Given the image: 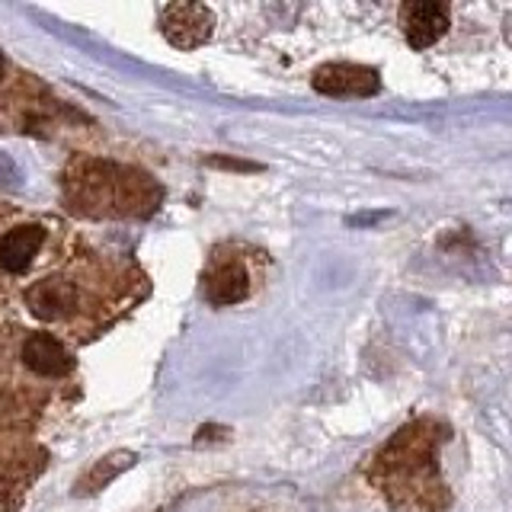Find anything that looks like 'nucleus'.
Wrapping results in <instances>:
<instances>
[{
    "mask_svg": "<svg viewBox=\"0 0 512 512\" xmlns=\"http://www.w3.org/2000/svg\"><path fill=\"white\" fill-rule=\"evenodd\" d=\"M448 439V426L423 416L378 448L368 464V480L397 512H445L452 493L439 471L436 448Z\"/></svg>",
    "mask_w": 512,
    "mask_h": 512,
    "instance_id": "nucleus-1",
    "label": "nucleus"
},
{
    "mask_svg": "<svg viewBox=\"0 0 512 512\" xmlns=\"http://www.w3.org/2000/svg\"><path fill=\"white\" fill-rule=\"evenodd\" d=\"M80 212L90 215H148L160 202V189L151 176L119 164H84L77 180H68ZM74 205V208H77Z\"/></svg>",
    "mask_w": 512,
    "mask_h": 512,
    "instance_id": "nucleus-2",
    "label": "nucleus"
},
{
    "mask_svg": "<svg viewBox=\"0 0 512 512\" xmlns=\"http://www.w3.org/2000/svg\"><path fill=\"white\" fill-rule=\"evenodd\" d=\"M212 29H215V16L205 4H170L160 13V32L167 36L170 45L183 48H199L212 39Z\"/></svg>",
    "mask_w": 512,
    "mask_h": 512,
    "instance_id": "nucleus-3",
    "label": "nucleus"
},
{
    "mask_svg": "<svg viewBox=\"0 0 512 512\" xmlns=\"http://www.w3.org/2000/svg\"><path fill=\"white\" fill-rule=\"evenodd\" d=\"M311 87L324 96H375L381 90V77L365 64L330 61L311 74Z\"/></svg>",
    "mask_w": 512,
    "mask_h": 512,
    "instance_id": "nucleus-4",
    "label": "nucleus"
},
{
    "mask_svg": "<svg viewBox=\"0 0 512 512\" xmlns=\"http://www.w3.org/2000/svg\"><path fill=\"white\" fill-rule=\"evenodd\" d=\"M400 29L410 48L426 52L448 32V7L439 0H410L400 7Z\"/></svg>",
    "mask_w": 512,
    "mask_h": 512,
    "instance_id": "nucleus-5",
    "label": "nucleus"
},
{
    "mask_svg": "<svg viewBox=\"0 0 512 512\" xmlns=\"http://www.w3.org/2000/svg\"><path fill=\"white\" fill-rule=\"evenodd\" d=\"M45 244V228L42 224H20V228L7 231L0 237V269L10 276H20L32 266Z\"/></svg>",
    "mask_w": 512,
    "mask_h": 512,
    "instance_id": "nucleus-6",
    "label": "nucleus"
},
{
    "mask_svg": "<svg viewBox=\"0 0 512 512\" xmlns=\"http://www.w3.org/2000/svg\"><path fill=\"white\" fill-rule=\"evenodd\" d=\"M23 362L36 375H45V378H61L74 368L68 349H64L52 333H32L23 343Z\"/></svg>",
    "mask_w": 512,
    "mask_h": 512,
    "instance_id": "nucleus-7",
    "label": "nucleus"
},
{
    "mask_svg": "<svg viewBox=\"0 0 512 512\" xmlns=\"http://www.w3.org/2000/svg\"><path fill=\"white\" fill-rule=\"evenodd\" d=\"M250 295V276L237 260H224L205 276V298L212 304H237Z\"/></svg>",
    "mask_w": 512,
    "mask_h": 512,
    "instance_id": "nucleus-8",
    "label": "nucleus"
},
{
    "mask_svg": "<svg viewBox=\"0 0 512 512\" xmlns=\"http://www.w3.org/2000/svg\"><path fill=\"white\" fill-rule=\"evenodd\" d=\"M29 304H32V311H36L39 317L55 320V317H64L68 311L77 308V292H74V285H68V282L48 279V282H39L36 288H32Z\"/></svg>",
    "mask_w": 512,
    "mask_h": 512,
    "instance_id": "nucleus-9",
    "label": "nucleus"
},
{
    "mask_svg": "<svg viewBox=\"0 0 512 512\" xmlns=\"http://www.w3.org/2000/svg\"><path fill=\"white\" fill-rule=\"evenodd\" d=\"M138 458L132 452H112L106 458H100L93 464V468L84 474V480H80V493H96V490H103L109 480H116L122 471L132 468Z\"/></svg>",
    "mask_w": 512,
    "mask_h": 512,
    "instance_id": "nucleus-10",
    "label": "nucleus"
},
{
    "mask_svg": "<svg viewBox=\"0 0 512 512\" xmlns=\"http://www.w3.org/2000/svg\"><path fill=\"white\" fill-rule=\"evenodd\" d=\"M208 167H224V170H240V173L260 170V164H250V160H234V157H208Z\"/></svg>",
    "mask_w": 512,
    "mask_h": 512,
    "instance_id": "nucleus-11",
    "label": "nucleus"
},
{
    "mask_svg": "<svg viewBox=\"0 0 512 512\" xmlns=\"http://www.w3.org/2000/svg\"><path fill=\"white\" fill-rule=\"evenodd\" d=\"M391 212H368V215H352L349 218V224L352 228H372V224H378V221H384Z\"/></svg>",
    "mask_w": 512,
    "mask_h": 512,
    "instance_id": "nucleus-12",
    "label": "nucleus"
},
{
    "mask_svg": "<svg viewBox=\"0 0 512 512\" xmlns=\"http://www.w3.org/2000/svg\"><path fill=\"white\" fill-rule=\"evenodd\" d=\"M503 36H506V42L512 45V13L503 20Z\"/></svg>",
    "mask_w": 512,
    "mask_h": 512,
    "instance_id": "nucleus-13",
    "label": "nucleus"
},
{
    "mask_svg": "<svg viewBox=\"0 0 512 512\" xmlns=\"http://www.w3.org/2000/svg\"><path fill=\"white\" fill-rule=\"evenodd\" d=\"M4 68H7V64H4V55H0V77H4Z\"/></svg>",
    "mask_w": 512,
    "mask_h": 512,
    "instance_id": "nucleus-14",
    "label": "nucleus"
}]
</instances>
